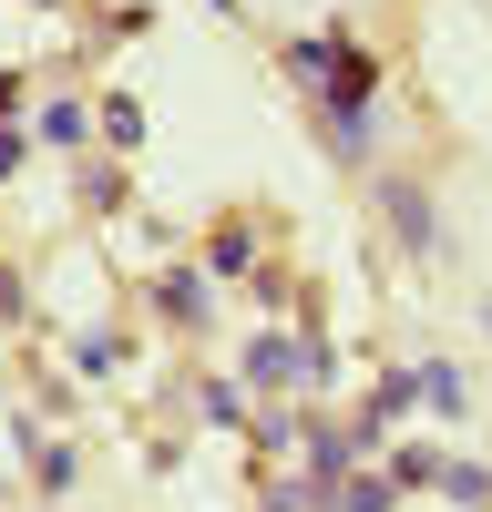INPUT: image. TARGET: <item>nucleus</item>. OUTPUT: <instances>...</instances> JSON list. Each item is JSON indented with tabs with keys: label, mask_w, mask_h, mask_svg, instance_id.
<instances>
[{
	"label": "nucleus",
	"mask_w": 492,
	"mask_h": 512,
	"mask_svg": "<svg viewBox=\"0 0 492 512\" xmlns=\"http://www.w3.org/2000/svg\"><path fill=\"white\" fill-rule=\"evenodd\" d=\"M390 226H400L410 246H431V216H421V195H390Z\"/></svg>",
	"instance_id": "nucleus-1"
},
{
	"label": "nucleus",
	"mask_w": 492,
	"mask_h": 512,
	"mask_svg": "<svg viewBox=\"0 0 492 512\" xmlns=\"http://www.w3.org/2000/svg\"><path fill=\"white\" fill-rule=\"evenodd\" d=\"M482 318H492V308H482Z\"/></svg>",
	"instance_id": "nucleus-2"
}]
</instances>
